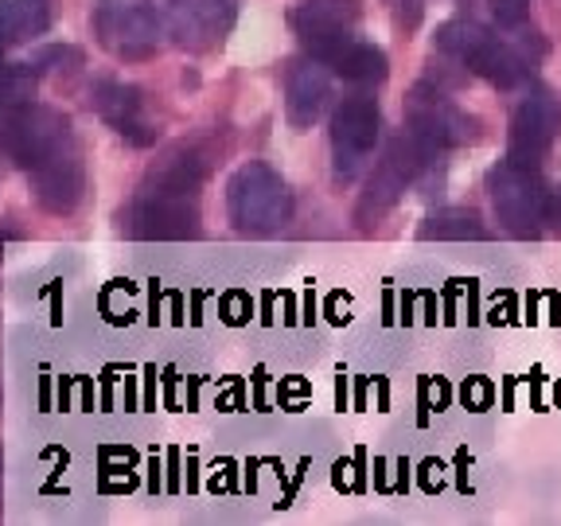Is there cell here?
<instances>
[{"mask_svg": "<svg viewBox=\"0 0 561 526\" xmlns=\"http://www.w3.org/2000/svg\"><path fill=\"white\" fill-rule=\"evenodd\" d=\"M359 16V0H300L293 9V32L312 52V59L328 62L343 44L355 39Z\"/></svg>", "mask_w": 561, "mask_h": 526, "instance_id": "ba28073f", "label": "cell"}, {"mask_svg": "<svg viewBox=\"0 0 561 526\" xmlns=\"http://www.w3.org/2000/svg\"><path fill=\"white\" fill-rule=\"evenodd\" d=\"M102 44L122 59H149L168 35V16L157 4L129 0V4H105L98 16Z\"/></svg>", "mask_w": 561, "mask_h": 526, "instance_id": "8992f818", "label": "cell"}, {"mask_svg": "<svg viewBox=\"0 0 561 526\" xmlns=\"http://www.w3.org/2000/svg\"><path fill=\"white\" fill-rule=\"evenodd\" d=\"M0 62H4V55H0Z\"/></svg>", "mask_w": 561, "mask_h": 526, "instance_id": "44dd1931", "label": "cell"}, {"mask_svg": "<svg viewBox=\"0 0 561 526\" xmlns=\"http://www.w3.org/2000/svg\"><path fill=\"white\" fill-rule=\"evenodd\" d=\"M437 44H440V52L456 55L468 70H476L480 79H488L491 87L511 90L530 75V62H526L523 52H515L507 39L491 35L488 27H480V24H468V20H456V24L440 27Z\"/></svg>", "mask_w": 561, "mask_h": 526, "instance_id": "277c9868", "label": "cell"}, {"mask_svg": "<svg viewBox=\"0 0 561 526\" xmlns=\"http://www.w3.org/2000/svg\"><path fill=\"white\" fill-rule=\"evenodd\" d=\"M405 117H410L413 140H417L421 149H453V145L472 140V122L440 90H425V87L413 90L410 105H405Z\"/></svg>", "mask_w": 561, "mask_h": 526, "instance_id": "8fae6325", "label": "cell"}, {"mask_svg": "<svg viewBox=\"0 0 561 526\" xmlns=\"http://www.w3.org/2000/svg\"><path fill=\"white\" fill-rule=\"evenodd\" d=\"M561 133V102L546 90H535L530 98H523L511 117V157L515 164L538 168L542 157L550 152V145Z\"/></svg>", "mask_w": 561, "mask_h": 526, "instance_id": "9c48e42d", "label": "cell"}, {"mask_svg": "<svg viewBox=\"0 0 561 526\" xmlns=\"http://www.w3.org/2000/svg\"><path fill=\"white\" fill-rule=\"evenodd\" d=\"M227 207L230 222H234L242 235H273L289 222L293 215V195L289 184L273 172L262 160H250L242 164L227 184Z\"/></svg>", "mask_w": 561, "mask_h": 526, "instance_id": "3957f363", "label": "cell"}, {"mask_svg": "<svg viewBox=\"0 0 561 526\" xmlns=\"http://www.w3.org/2000/svg\"><path fill=\"white\" fill-rule=\"evenodd\" d=\"M0 152L32 180L39 207L51 215H75L87 192V164L70 122L51 105L24 102L0 117Z\"/></svg>", "mask_w": 561, "mask_h": 526, "instance_id": "6da1fadb", "label": "cell"}, {"mask_svg": "<svg viewBox=\"0 0 561 526\" xmlns=\"http://www.w3.org/2000/svg\"><path fill=\"white\" fill-rule=\"evenodd\" d=\"M328 67L347 82H382L390 75V62H386V52L375 44H363V39H351L340 52L328 59Z\"/></svg>", "mask_w": 561, "mask_h": 526, "instance_id": "2e32d148", "label": "cell"}, {"mask_svg": "<svg viewBox=\"0 0 561 526\" xmlns=\"http://www.w3.org/2000/svg\"><path fill=\"white\" fill-rule=\"evenodd\" d=\"M491 199H495V215L515 238H535L546 227V192L538 168L515 164V160H503L500 168H491L488 175Z\"/></svg>", "mask_w": 561, "mask_h": 526, "instance_id": "5b68a950", "label": "cell"}, {"mask_svg": "<svg viewBox=\"0 0 561 526\" xmlns=\"http://www.w3.org/2000/svg\"><path fill=\"white\" fill-rule=\"evenodd\" d=\"M530 12V0H491V16L500 27H518Z\"/></svg>", "mask_w": 561, "mask_h": 526, "instance_id": "d6986e66", "label": "cell"}, {"mask_svg": "<svg viewBox=\"0 0 561 526\" xmlns=\"http://www.w3.org/2000/svg\"><path fill=\"white\" fill-rule=\"evenodd\" d=\"M203 160L192 149H175L149 172L129 203L133 238H192L199 230Z\"/></svg>", "mask_w": 561, "mask_h": 526, "instance_id": "7a4b0ae2", "label": "cell"}, {"mask_svg": "<svg viewBox=\"0 0 561 526\" xmlns=\"http://www.w3.org/2000/svg\"><path fill=\"white\" fill-rule=\"evenodd\" d=\"M546 222H553L561 230V187L550 192V199H546Z\"/></svg>", "mask_w": 561, "mask_h": 526, "instance_id": "ffe728a7", "label": "cell"}, {"mask_svg": "<svg viewBox=\"0 0 561 526\" xmlns=\"http://www.w3.org/2000/svg\"><path fill=\"white\" fill-rule=\"evenodd\" d=\"M98 114L114 125L122 137H133L137 145H145L137 129H145V102H140L137 87H125V82H102L98 87Z\"/></svg>", "mask_w": 561, "mask_h": 526, "instance_id": "4fadbf2b", "label": "cell"}, {"mask_svg": "<svg viewBox=\"0 0 561 526\" xmlns=\"http://www.w3.org/2000/svg\"><path fill=\"white\" fill-rule=\"evenodd\" d=\"M35 82H39V70L32 62H0V117L12 114L16 105L32 102Z\"/></svg>", "mask_w": 561, "mask_h": 526, "instance_id": "ac0fdd59", "label": "cell"}, {"mask_svg": "<svg viewBox=\"0 0 561 526\" xmlns=\"http://www.w3.org/2000/svg\"><path fill=\"white\" fill-rule=\"evenodd\" d=\"M328 98H332V79H328L324 62L312 59L293 67L289 82H285V114L297 129H312L320 122Z\"/></svg>", "mask_w": 561, "mask_h": 526, "instance_id": "7c38bea8", "label": "cell"}, {"mask_svg": "<svg viewBox=\"0 0 561 526\" xmlns=\"http://www.w3.org/2000/svg\"><path fill=\"white\" fill-rule=\"evenodd\" d=\"M425 242H483L488 238V227L480 222V215H472V210H440V215H433V219H425V227L417 230Z\"/></svg>", "mask_w": 561, "mask_h": 526, "instance_id": "e0dca14e", "label": "cell"}, {"mask_svg": "<svg viewBox=\"0 0 561 526\" xmlns=\"http://www.w3.org/2000/svg\"><path fill=\"white\" fill-rule=\"evenodd\" d=\"M175 32L184 35H222L234 16V0H168Z\"/></svg>", "mask_w": 561, "mask_h": 526, "instance_id": "5bb4252c", "label": "cell"}, {"mask_svg": "<svg viewBox=\"0 0 561 526\" xmlns=\"http://www.w3.org/2000/svg\"><path fill=\"white\" fill-rule=\"evenodd\" d=\"M417 168H421V145L417 140L398 137L394 145L386 149V157L375 164V172H370L367 192H363V203H359V222L382 219L386 210L405 195V187L413 184Z\"/></svg>", "mask_w": 561, "mask_h": 526, "instance_id": "30bf717a", "label": "cell"}, {"mask_svg": "<svg viewBox=\"0 0 561 526\" xmlns=\"http://www.w3.org/2000/svg\"><path fill=\"white\" fill-rule=\"evenodd\" d=\"M378 105L375 98H343L332 114V160L335 180H355L378 145Z\"/></svg>", "mask_w": 561, "mask_h": 526, "instance_id": "52a82bcc", "label": "cell"}, {"mask_svg": "<svg viewBox=\"0 0 561 526\" xmlns=\"http://www.w3.org/2000/svg\"><path fill=\"white\" fill-rule=\"evenodd\" d=\"M51 24V0H0V47L44 35Z\"/></svg>", "mask_w": 561, "mask_h": 526, "instance_id": "9a60e30c", "label": "cell"}]
</instances>
